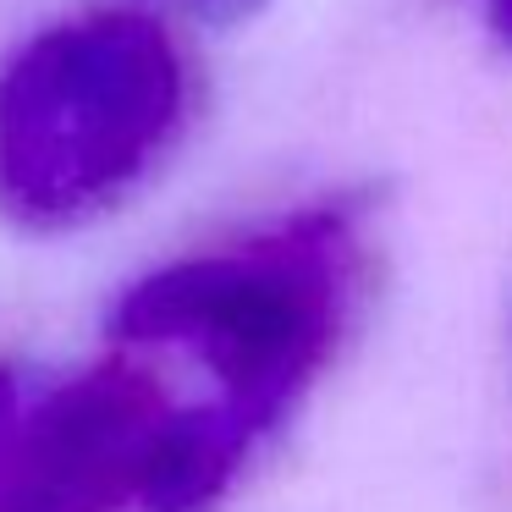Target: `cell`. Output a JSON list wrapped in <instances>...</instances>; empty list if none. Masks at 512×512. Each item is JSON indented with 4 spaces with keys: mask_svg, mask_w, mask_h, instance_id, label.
<instances>
[{
    "mask_svg": "<svg viewBox=\"0 0 512 512\" xmlns=\"http://www.w3.org/2000/svg\"><path fill=\"white\" fill-rule=\"evenodd\" d=\"M193 67L144 12H78L0 61V221L61 237L122 210L177 149Z\"/></svg>",
    "mask_w": 512,
    "mask_h": 512,
    "instance_id": "1",
    "label": "cell"
},
{
    "mask_svg": "<svg viewBox=\"0 0 512 512\" xmlns=\"http://www.w3.org/2000/svg\"><path fill=\"white\" fill-rule=\"evenodd\" d=\"M248 446L215 408H177L127 353L78 369L0 364V512H199Z\"/></svg>",
    "mask_w": 512,
    "mask_h": 512,
    "instance_id": "2",
    "label": "cell"
},
{
    "mask_svg": "<svg viewBox=\"0 0 512 512\" xmlns=\"http://www.w3.org/2000/svg\"><path fill=\"white\" fill-rule=\"evenodd\" d=\"M331 276L314 237H259L221 254L149 270L116 298L111 331L127 347H182L226 386V419L254 446L298 391L331 331Z\"/></svg>",
    "mask_w": 512,
    "mask_h": 512,
    "instance_id": "3",
    "label": "cell"
},
{
    "mask_svg": "<svg viewBox=\"0 0 512 512\" xmlns=\"http://www.w3.org/2000/svg\"><path fill=\"white\" fill-rule=\"evenodd\" d=\"M182 6H193V12H210V17H221V12H243L248 0H182Z\"/></svg>",
    "mask_w": 512,
    "mask_h": 512,
    "instance_id": "4",
    "label": "cell"
}]
</instances>
